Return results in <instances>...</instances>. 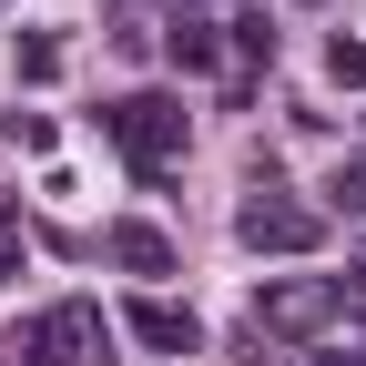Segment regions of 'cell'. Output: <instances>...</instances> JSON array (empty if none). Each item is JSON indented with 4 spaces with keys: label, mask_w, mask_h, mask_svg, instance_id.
Segmentation results:
<instances>
[{
    "label": "cell",
    "mask_w": 366,
    "mask_h": 366,
    "mask_svg": "<svg viewBox=\"0 0 366 366\" xmlns=\"http://www.w3.org/2000/svg\"><path fill=\"white\" fill-rule=\"evenodd\" d=\"M102 132L122 143V163L143 173V183H163L183 163V143H194V122H183L173 92H122V102H102Z\"/></svg>",
    "instance_id": "obj_1"
},
{
    "label": "cell",
    "mask_w": 366,
    "mask_h": 366,
    "mask_svg": "<svg viewBox=\"0 0 366 366\" xmlns=\"http://www.w3.org/2000/svg\"><path fill=\"white\" fill-rule=\"evenodd\" d=\"M234 234L254 244V254H315V244H326V214H315V204H295L285 194V183H254V194L234 204Z\"/></svg>",
    "instance_id": "obj_2"
},
{
    "label": "cell",
    "mask_w": 366,
    "mask_h": 366,
    "mask_svg": "<svg viewBox=\"0 0 366 366\" xmlns=\"http://www.w3.org/2000/svg\"><path fill=\"white\" fill-rule=\"evenodd\" d=\"M336 315H346L336 274H274V285L254 295V336H326Z\"/></svg>",
    "instance_id": "obj_3"
},
{
    "label": "cell",
    "mask_w": 366,
    "mask_h": 366,
    "mask_svg": "<svg viewBox=\"0 0 366 366\" xmlns=\"http://www.w3.org/2000/svg\"><path fill=\"white\" fill-rule=\"evenodd\" d=\"M31 356H41V366H112V326H102V305H92V295H61V305L31 326Z\"/></svg>",
    "instance_id": "obj_4"
},
{
    "label": "cell",
    "mask_w": 366,
    "mask_h": 366,
    "mask_svg": "<svg viewBox=\"0 0 366 366\" xmlns=\"http://www.w3.org/2000/svg\"><path fill=\"white\" fill-rule=\"evenodd\" d=\"M122 326L143 336L153 356H194V346H204V326H194V305H163V295H132V305H122Z\"/></svg>",
    "instance_id": "obj_5"
},
{
    "label": "cell",
    "mask_w": 366,
    "mask_h": 366,
    "mask_svg": "<svg viewBox=\"0 0 366 366\" xmlns=\"http://www.w3.org/2000/svg\"><path fill=\"white\" fill-rule=\"evenodd\" d=\"M102 254H112L122 274H143V285H153V274H173V234H163V224H112Z\"/></svg>",
    "instance_id": "obj_6"
},
{
    "label": "cell",
    "mask_w": 366,
    "mask_h": 366,
    "mask_svg": "<svg viewBox=\"0 0 366 366\" xmlns=\"http://www.w3.org/2000/svg\"><path fill=\"white\" fill-rule=\"evenodd\" d=\"M163 51H173V71H214V61H224V21L173 11V21H163Z\"/></svg>",
    "instance_id": "obj_7"
},
{
    "label": "cell",
    "mask_w": 366,
    "mask_h": 366,
    "mask_svg": "<svg viewBox=\"0 0 366 366\" xmlns=\"http://www.w3.org/2000/svg\"><path fill=\"white\" fill-rule=\"evenodd\" d=\"M11 61H21V81H61V41H51V31H31Z\"/></svg>",
    "instance_id": "obj_8"
},
{
    "label": "cell",
    "mask_w": 366,
    "mask_h": 366,
    "mask_svg": "<svg viewBox=\"0 0 366 366\" xmlns=\"http://www.w3.org/2000/svg\"><path fill=\"white\" fill-rule=\"evenodd\" d=\"M224 41H234L244 61H274V31H264V11H234V21H224Z\"/></svg>",
    "instance_id": "obj_9"
},
{
    "label": "cell",
    "mask_w": 366,
    "mask_h": 366,
    "mask_svg": "<svg viewBox=\"0 0 366 366\" xmlns=\"http://www.w3.org/2000/svg\"><path fill=\"white\" fill-rule=\"evenodd\" d=\"M326 71H336V81H356V92H366V41H346V31H336V51H326Z\"/></svg>",
    "instance_id": "obj_10"
},
{
    "label": "cell",
    "mask_w": 366,
    "mask_h": 366,
    "mask_svg": "<svg viewBox=\"0 0 366 366\" xmlns=\"http://www.w3.org/2000/svg\"><path fill=\"white\" fill-rule=\"evenodd\" d=\"M326 194H336V214H366V173H356V163H346V173H336V183H326Z\"/></svg>",
    "instance_id": "obj_11"
},
{
    "label": "cell",
    "mask_w": 366,
    "mask_h": 366,
    "mask_svg": "<svg viewBox=\"0 0 366 366\" xmlns=\"http://www.w3.org/2000/svg\"><path fill=\"white\" fill-rule=\"evenodd\" d=\"M336 285H346V305H356V315H366V254H356V264H346V274H336Z\"/></svg>",
    "instance_id": "obj_12"
},
{
    "label": "cell",
    "mask_w": 366,
    "mask_h": 366,
    "mask_svg": "<svg viewBox=\"0 0 366 366\" xmlns=\"http://www.w3.org/2000/svg\"><path fill=\"white\" fill-rule=\"evenodd\" d=\"M11 274H21V234L0 224V285H11Z\"/></svg>",
    "instance_id": "obj_13"
}]
</instances>
